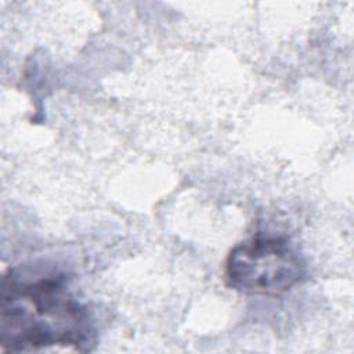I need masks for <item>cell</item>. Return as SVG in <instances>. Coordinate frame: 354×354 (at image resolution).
<instances>
[{
  "mask_svg": "<svg viewBox=\"0 0 354 354\" xmlns=\"http://www.w3.org/2000/svg\"><path fill=\"white\" fill-rule=\"evenodd\" d=\"M88 310L69 289L65 274L10 268L0 288V348L84 350L93 335Z\"/></svg>",
  "mask_w": 354,
  "mask_h": 354,
  "instance_id": "cell-1",
  "label": "cell"
},
{
  "mask_svg": "<svg viewBox=\"0 0 354 354\" xmlns=\"http://www.w3.org/2000/svg\"><path fill=\"white\" fill-rule=\"evenodd\" d=\"M306 264L285 236L256 235L235 245L224 263L230 289L248 296H278L295 288Z\"/></svg>",
  "mask_w": 354,
  "mask_h": 354,
  "instance_id": "cell-2",
  "label": "cell"
}]
</instances>
